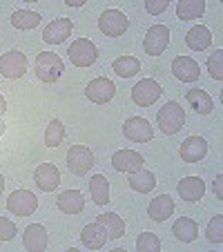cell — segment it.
Listing matches in <instances>:
<instances>
[{"mask_svg":"<svg viewBox=\"0 0 223 252\" xmlns=\"http://www.w3.org/2000/svg\"><path fill=\"white\" fill-rule=\"evenodd\" d=\"M172 230H174V237L183 243H192L196 239V234H199V225L190 217H179Z\"/></svg>","mask_w":223,"mask_h":252,"instance_id":"cb8c5ba5","label":"cell"},{"mask_svg":"<svg viewBox=\"0 0 223 252\" xmlns=\"http://www.w3.org/2000/svg\"><path fill=\"white\" fill-rule=\"evenodd\" d=\"M179 152H181V158H183L185 163H199L201 158L208 154V141L201 136H190L183 141Z\"/></svg>","mask_w":223,"mask_h":252,"instance_id":"2e32d148","label":"cell"},{"mask_svg":"<svg viewBox=\"0 0 223 252\" xmlns=\"http://www.w3.org/2000/svg\"><path fill=\"white\" fill-rule=\"evenodd\" d=\"M47 230L43 228L40 223H32L25 228V234H23V246L25 250L29 252H43L45 248H47Z\"/></svg>","mask_w":223,"mask_h":252,"instance_id":"5bb4252c","label":"cell"},{"mask_svg":"<svg viewBox=\"0 0 223 252\" xmlns=\"http://www.w3.org/2000/svg\"><path fill=\"white\" fill-rule=\"evenodd\" d=\"M172 212H174V201H172L167 194L157 196V199H152L150 201V205H147V214H150V219L159 221V223L170 219Z\"/></svg>","mask_w":223,"mask_h":252,"instance_id":"d6986e66","label":"cell"},{"mask_svg":"<svg viewBox=\"0 0 223 252\" xmlns=\"http://www.w3.org/2000/svg\"><path fill=\"white\" fill-rule=\"evenodd\" d=\"M172 74L183 83H194L196 78L201 76V69H199V63H196L194 58L176 56L174 61H172Z\"/></svg>","mask_w":223,"mask_h":252,"instance_id":"7c38bea8","label":"cell"},{"mask_svg":"<svg viewBox=\"0 0 223 252\" xmlns=\"http://www.w3.org/2000/svg\"><path fill=\"white\" fill-rule=\"evenodd\" d=\"M90 194L96 205H105L109 201V181L103 174H94L90 179Z\"/></svg>","mask_w":223,"mask_h":252,"instance_id":"484cf974","label":"cell"},{"mask_svg":"<svg viewBox=\"0 0 223 252\" xmlns=\"http://www.w3.org/2000/svg\"><path fill=\"white\" fill-rule=\"evenodd\" d=\"M94 165V154L87 145H71L69 152H67V167H69L71 174H87Z\"/></svg>","mask_w":223,"mask_h":252,"instance_id":"8992f818","label":"cell"},{"mask_svg":"<svg viewBox=\"0 0 223 252\" xmlns=\"http://www.w3.org/2000/svg\"><path fill=\"white\" fill-rule=\"evenodd\" d=\"M176 190H179V196L183 201H199L205 194V183L199 176H185L183 181H179Z\"/></svg>","mask_w":223,"mask_h":252,"instance_id":"ac0fdd59","label":"cell"},{"mask_svg":"<svg viewBox=\"0 0 223 252\" xmlns=\"http://www.w3.org/2000/svg\"><path fill=\"white\" fill-rule=\"evenodd\" d=\"M98 27H100V32H103L105 36H109V38H116V36H123V33L127 32L129 20H127V16H125L123 11L107 9V11H103V14H100Z\"/></svg>","mask_w":223,"mask_h":252,"instance_id":"5b68a950","label":"cell"},{"mask_svg":"<svg viewBox=\"0 0 223 252\" xmlns=\"http://www.w3.org/2000/svg\"><path fill=\"white\" fill-rule=\"evenodd\" d=\"M67 5L69 7H83L85 2H83V0H67Z\"/></svg>","mask_w":223,"mask_h":252,"instance_id":"f35d334b","label":"cell"},{"mask_svg":"<svg viewBox=\"0 0 223 252\" xmlns=\"http://www.w3.org/2000/svg\"><path fill=\"white\" fill-rule=\"evenodd\" d=\"M2 190H5V179H2V174H0V194H2Z\"/></svg>","mask_w":223,"mask_h":252,"instance_id":"60d3db41","label":"cell"},{"mask_svg":"<svg viewBox=\"0 0 223 252\" xmlns=\"http://www.w3.org/2000/svg\"><path fill=\"white\" fill-rule=\"evenodd\" d=\"M63 69H65V65H63L58 54L40 52L38 56H36V76L43 83H56L58 78H61Z\"/></svg>","mask_w":223,"mask_h":252,"instance_id":"7a4b0ae2","label":"cell"},{"mask_svg":"<svg viewBox=\"0 0 223 252\" xmlns=\"http://www.w3.org/2000/svg\"><path fill=\"white\" fill-rule=\"evenodd\" d=\"M67 56H69L74 67H90L94 65L96 56H98V49H96V45L90 38H78L69 45Z\"/></svg>","mask_w":223,"mask_h":252,"instance_id":"3957f363","label":"cell"},{"mask_svg":"<svg viewBox=\"0 0 223 252\" xmlns=\"http://www.w3.org/2000/svg\"><path fill=\"white\" fill-rule=\"evenodd\" d=\"M208 239L210 243L223 241V214H214V219L208 223Z\"/></svg>","mask_w":223,"mask_h":252,"instance_id":"836d02e7","label":"cell"},{"mask_svg":"<svg viewBox=\"0 0 223 252\" xmlns=\"http://www.w3.org/2000/svg\"><path fill=\"white\" fill-rule=\"evenodd\" d=\"M16 237V223L0 217V241H11Z\"/></svg>","mask_w":223,"mask_h":252,"instance_id":"e575fe53","label":"cell"},{"mask_svg":"<svg viewBox=\"0 0 223 252\" xmlns=\"http://www.w3.org/2000/svg\"><path fill=\"white\" fill-rule=\"evenodd\" d=\"M208 71L212 74L214 81H221L223 78V49H217V52L208 58Z\"/></svg>","mask_w":223,"mask_h":252,"instance_id":"d6a6232c","label":"cell"},{"mask_svg":"<svg viewBox=\"0 0 223 252\" xmlns=\"http://www.w3.org/2000/svg\"><path fill=\"white\" fill-rule=\"evenodd\" d=\"M112 69H114V74H119L121 78H132V76H136L138 69H141V61L134 56H121L114 61Z\"/></svg>","mask_w":223,"mask_h":252,"instance_id":"f546056e","label":"cell"},{"mask_svg":"<svg viewBox=\"0 0 223 252\" xmlns=\"http://www.w3.org/2000/svg\"><path fill=\"white\" fill-rule=\"evenodd\" d=\"M165 9H167L165 0H147L145 2V11L147 14H152V16H161Z\"/></svg>","mask_w":223,"mask_h":252,"instance_id":"d590c367","label":"cell"},{"mask_svg":"<svg viewBox=\"0 0 223 252\" xmlns=\"http://www.w3.org/2000/svg\"><path fill=\"white\" fill-rule=\"evenodd\" d=\"M136 250L138 252H159L161 250V239L154 232H143L136 239Z\"/></svg>","mask_w":223,"mask_h":252,"instance_id":"1f68e13d","label":"cell"},{"mask_svg":"<svg viewBox=\"0 0 223 252\" xmlns=\"http://www.w3.org/2000/svg\"><path fill=\"white\" fill-rule=\"evenodd\" d=\"M157 121H159V127H161L163 134H176L179 129H183L185 125V110L181 107L176 100H170V103H165L159 110L157 114Z\"/></svg>","mask_w":223,"mask_h":252,"instance_id":"6da1fadb","label":"cell"},{"mask_svg":"<svg viewBox=\"0 0 223 252\" xmlns=\"http://www.w3.org/2000/svg\"><path fill=\"white\" fill-rule=\"evenodd\" d=\"M170 45V29L165 25H152L147 29L145 38H143V47H145L147 56H161Z\"/></svg>","mask_w":223,"mask_h":252,"instance_id":"277c9868","label":"cell"},{"mask_svg":"<svg viewBox=\"0 0 223 252\" xmlns=\"http://www.w3.org/2000/svg\"><path fill=\"white\" fill-rule=\"evenodd\" d=\"M81 239H83V246L85 248H90V250H98V248H103L105 241H107V230L96 221V223H90V225L83 228Z\"/></svg>","mask_w":223,"mask_h":252,"instance_id":"ffe728a7","label":"cell"},{"mask_svg":"<svg viewBox=\"0 0 223 252\" xmlns=\"http://www.w3.org/2000/svg\"><path fill=\"white\" fill-rule=\"evenodd\" d=\"M11 25L16 29H23V32H29V29H36L40 25V16L36 11L29 9H18L11 14Z\"/></svg>","mask_w":223,"mask_h":252,"instance_id":"f1b7e54d","label":"cell"},{"mask_svg":"<svg viewBox=\"0 0 223 252\" xmlns=\"http://www.w3.org/2000/svg\"><path fill=\"white\" fill-rule=\"evenodd\" d=\"M163 94V87L159 85L154 78H143L132 87V100L141 107H150L152 103H157Z\"/></svg>","mask_w":223,"mask_h":252,"instance_id":"52a82bcc","label":"cell"},{"mask_svg":"<svg viewBox=\"0 0 223 252\" xmlns=\"http://www.w3.org/2000/svg\"><path fill=\"white\" fill-rule=\"evenodd\" d=\"M112 165L119 172H127V174H134L143 167V157L134 150H119L112 157Z\"/></svg>","mask_w":223,"mask_h":252,"instance_id":"9a60e30c","label":"cell"},{"mask_svg":"<svg viewBox=\"0 0 223 252\" xmlns=\"http://www.w3.org/2000/svg\"><path fill=\"white\" fill-rule=\"evenodd\" d=\"M33 179H36V186L43 192H52L61 183V172H58V167L54 163H40Z\"/></svg>","mask_w":223,"mask_h":252,"instance_id":"e0dca14e","label":"cell"},{"mask_svg":"<svg viewBox=\"0 0 223 252\" xmlns=\"http://www.w3.org/2000/svg\"><path fill=\"white\" fill-rule=\"evenodd\" d=\"M58 208L65 214H78L85 208V199L78 190H65L61 196H58Z\"/></svg>","mask_w":223,"mask_h":252,"instance_id":"7402d4cb","label":"cell"},{"mask_svg":"<svg viewBox=\"0 0 223 252\" xmlns=\"http://www.w3.org/2000/svg\"><path fill=\"white\" fill-rule=\"evenodd\" d=\"M185 100H188V103L194 107V112H199V114H210V112L214 110V100L205 90L185 92Z\"/></svg>","mask_w":223,"mask_h":252,"instance_id":"603a6c76","label":"cell"},{"mask_svg":"<svg viewBox=\"0 0 223 252\" xmlns=\"http://www.w3.org/2000/svg\"><path fill=\"white\" fill-rule=\"evenodd\" d=\"M203 14H205L203 0H181V2H176V16L181 20H196Z\"/></svg>","mask_w":223,"mask_h":252,"instance_id":"d4e9b609","label":"cell"},{"mask_svg":"<svg viewBox=\"0 0 223 252\" xmlns=\"http://www.w3.org/2000/svg\"><path fill=\"white\" fill-rule=\"evenodd\" d=\"M85 94H87V98H90L92 103L105 105V103H109V100L114 98L116 85L109 81V78L98 76V78H94V81H90V85L85 87Z\"/></svg>","mask_w":223,"mask_h":252,"instance_id":"30bf717a","label":"cell"},{"mask_svg":"<svg viewBox=\"0 0 223 252\" xmlns=\"http://www.w3.org/2000/svg\"><path fill=\"white\" fill-rule=\"evenodd\" d=\"M5 129H7V125H5V121L0 119V136H2V134H5Z\"/></svg>","mask_w":223,"mask_h":252,"instance_id":"ab89813d","label":"cell"},{"mask_svg":"<svg viewBox=\"0 0 223 252\" xmlns=\"http://www.w3.org/2000/svg\"><path fill=\"white\" fill-rule=\"evenodd\" d=\"M123 134H125V138H129V141H134V143H145V141H152L154 138L152 125H150V121L143 119V116H132V119L125 121Z\"/></svg>","mask_w":223,"mask_h":252,"instance_id":"8fae6325","label":"cell"},{"mask_svg":"<svg viewBox=\"0 0 223 252\" xmlns=\"http://www.w3.org/2000/svg\"><path fill=\"white\" fill-rule=\"evenodd\" d=\"M71 27H74V23H71L69 18H58V20H54V23H49L47 27H45L43 40H45V43H49V45H61V43H65V40L71 36Z\"/></svg>","mask_w":223,"mask_h":252,"instance_id":"4fadbf2b","label":"cell"},{"mask_svg":"<svg viewBox=\"0 0 223 252\" xmlns=\"http://www.w3.org/2000/svg\"><path fill=\"white\" fill-rule=\"evenodd\" d=\"M185 43H188L190 49H194V52H203V49H208L212 45V33H210L208 27L196 25V27H192L190 32L185 33Z\"/></svg>","mask_w":223,"mask_h":252,"instance_id":"44dd1931","label":"cell"},{"mask_svg":"<svg viewBox=\"0 0 223 252\" xmlns=\"http://www.w3.org/2000/svg\"><path fill=\"white\" fill-rule=\"evenodd\" d=\"M154 186H157V179H154V174L150 170H138L134 172V174H129V188H132L134 192H141V194H145V192L154 190Z\"/></svg>","mask_w":223,"mask_h":252,"instance_id":"4316f807","label":"cell"},{"mask_svg":"<svg viewBox=\"0 0 223 252\" xmlns=\"http://www.w3.org/2000/svg\"><path fill=\"white\" fill-rule=\"evenodd\" d=\"M5 112H7V100H5V96L0 94V116L5 114Z\"/></svg>","mask_w":223,"mask_h":252,"instance_id":"74e56055","label":"cell"},{"mask_svg":"<svg viewBox=\"0 0 223 252\" xmlns=\"http://www.w3.org/2000/svg\"><path fill=\"white\" fill-rule=\"evenodd\" d=\"M63 138H65V127H63V123L58 119L49 121L47 129H45V145H47V148H58L63 143Z\"/></svg>","mask_w":223,"mask_h":252,"instance_id":"4dcf8cb0","label":"cell"},{"mask_svg":"<svg viewBox=\"0 0 223 252\" xmlns=\"http://www.w3.org/2000/svg\"><path fill=\"white\" fill-rule=\"evenodd\" d=\"M25 71H27V56L18 49H11V52L2 54L0 56V74L5 78H23Z\"/></svg>","mask_w":223,"mask_h":252,"instance_id":"9c48e42d","label":"cell"},{"mask_svg":"<svg viewBox=\"0 0 223 252\" xmlns=\"http://www.w3.org/2000/svg\"><path fill=\"white\" fill-rule=\"evenodd\" d=\"M36 208H38V199L29 190H16L7 199V210L16 217H29L36 212Z\"/></svg>","mask_w":223,"mask_h":252,"instance_id":"ba28073f","label":"cell"},{"mask_svg":"<svg viewBox=\"0 0 223 252\" xmlns=\"http://www.w3.org/2000/svg\"><path fill=\"white\" fill-rule=\"evenodd\" d=\"M98 221L100 225H103L105 230H107V234L112 239H121L125 234V221L121 219L119 214H114V212H107V214H98Z\"/></svg>","mask_w":223,"mask_h":252,"instance_id":"83f0119b","label":"cell"},{"mask_svg":"<svg viewBox=\"0 0 223 252\" xmlns=\"http://www.w3.org/2000/svg\"><path fill=\"white\" fill-rule=\"evenodd\" d=\"M214 194H217V199H223V174H219L214 181Z\"/></svg>","mask_w":223,"mask_h":252,"instance_id":"8d00e7d4","label":"cell"}]
</instances>
